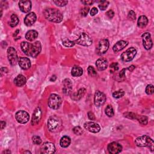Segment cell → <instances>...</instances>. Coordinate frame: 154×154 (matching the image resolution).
<instances>
[{
	"instance_id": "681fc988",
	"label": "cell",
	"mask_w": 154,
	"mask_h": 154,
	"mask_svg": "<svg viewBox=\"0 0 154 154\" xmlns=\"http://www.w3.org/2000/svg\"><path fill=\"white\" fill-rule=\"evenodd\" d=\"M6 122L4 121H1V129H3L6 126Z\"/></svg>"
},
{
	"instance_id": "60d3db41",
	"label": "cell",
	"mask_w": 154,
	"mask_h": 154,
	"mask_svg": "<svg viewBox=\"0 0 154 154\" xmlns=\"http://www.w3.org/2000/svg\"><path fill=\"white\" fill-rule=\"evenodd\" d=\"M89 12V8L88 7H84L81 11V15L82 17H86Z\"/></svg>"
},
{
	"instance_id": "ffe728a7",
	"label": "cell",
	"mask_w": 154,
	"mask_h": 154,
	"mask_svg": "<svg viewBox=\"0 0 154 154\" xmlns=\"http://www.w3.org/2000/svg\"><path fill=\"white\" fill-rule=\"evenodd\" d=\"M42 117V111L40 107H37L34 111L33 117H32L31 124L33 125H37Z\"/></svg>"
},
{
	"instance_id": "603a6c76",
	"label": "cell",
	"mask_w": 154,
	"mask_h": 154,
	"mask_svg": "<svg viewBox=\"0 0 154 154\" xmlns=\"http://www.w3.org/2000/svg\"><path fill=\"white\" fill-rule=\"evenodd\" d=\"M86 90L84 88H80L77 92L74 93L72 96V99L74 101H79L85 95Z\"/></svg>"
},
{
	"instance_id": "83f0119b",
	"label": "cell",
	"mask_w": 154,
	"mask_h": 154,
	"mask_svg": "<svg viewBox=\"0 0 154 154\" xmlns=\"http://www.w3.org/2000/svg\"><path fill=\"white\" fill-rule=\"evenodd\" d=\"M70 142L71 140L69 137L64 136L61 138L60 141V144L62 148H68L70 145Z\"/></svg>"
},
{
	"instance_id": "9c48e42d",
	"label": "cell",
	"mask_w": 154,
	"mask_h": 154,
	"mask_svg": "<svg viewBox=\"0 0 154 154\" xmlns=\"http://www.w3.org/2000/svg\"><path fill=\"white\" fill-rule=\"evenodd\" d=\"M15 117L18 122L22 124L27 123L30 119V116L28 113L23 110L19 111L16 113Z\"/></svg>"
},
{
	"instance_id": "74e56055",
	"label": "cell",
	"mask_w": 154,
	"mask_h": 154,
	"mask_svg": "<svg viewBox=\"0 0 154 154\" xmlns=\"http://www.w3.org/2000/svg\"><path fill=\"white\" fill-rule=\"evenodd\" d=\"M73 131H74V133L75 134L78 135H81L83 134V133L82 128H81L80 126H76V127H75L74 129H73Z\"/></svg>"
},
{
	"instance_id": "7bdbcfd3",
	"label": "cell",
	"mask_w": 154,
	"mask_h": 154,
	"mask_svg": "<svg viewBox=\"0 0 154 154\" xmlns=\"http://www.w3.org/2000/svg\"><path fill=\"white\" fill-rule=\"evenodd\" d=\"M128 18L129 19H131L132 21H134L135 19L136 18V16H135V13L134 11L133 10H131L130 12H129L128 13Z\"/></svg>"
},
{
	"instance_id": "7c38bea8",
	"label": "cell",
	"mask_w": 154,
	"mask_h": 154,
	"mask_svg": "<svg viewBox=\"0 0 154 154\" xmlns=\"http://www.w3.org/2000/svg\"><path fill=\"white\" fill-rule=\"evenodd\" d=\"M84 127L87 131L93 133H99L101 130L100 126L92 122H87L84 124Z\"/></svg>"
},
{
	"instance_id": "4dcf8cb0",
	"label": "cell",
	"mask_w": 154,
	"mask_h": 154,
	"mask_svg": "<svg viewBox=\"0 0 154 154\" xmlns=\"http://www.w3.org/2000/svg\"><path fill=\"white\" fill-rule=\"evenodd\" d=\"M137 119L139 120L140 124H141L143 125H146L148 124V119L146 116H137Z\"/></svg>"
},
{
	"instance_id": "e0dca14e",
	"label": "cell",
	"mask_w": 154,
	"mask_h": 154,
	"mask_svg": "<svg viewBox=\"0 0 154 154\" xmlns=\"http://www.w3.org/2000/svg\"><path fill=\"white\" fill-rule=\"evenodd\" d=\"M37 19L36 15L34 12L29 13L24 19V23L28 27L33 26Z\"/></svg>"
},
{
	"instance_id": "1f68e13d",
	"label": "cell",
	"mask_w": 154,
	"mask_h": 154,
	"mask_svg": "<svg viewBox=\"0 0 154 154\" xmlns=\"http://www.w3.org/2000/svg\"><path fill=\"white\" fill-rule=\"evenodd\" d=\"M105 114L108 117H113L114 116V110H113L111 105H108L106 108H105Z\"/></svg>"
},
{
	"instance_id": "f5cc1de1",
	"label": "cell",
	"mask_w": 154,
	"mask_h": 154,
	"mask_svg": "<svg viewBox=\"0 0 154 154\" xmlns=\"http://www.w3.org/2000/svg\"><path fill=\"white\" fill-rule=\"evenodd\" d=\"M11 152L9 151V150H6V151H4L3 153H10Z\"/></svg>"
},
{
	"instance_id": "4fadbf2b",
	"label": "cell",
	"mask_w": 154,
	"mask_h": 154,
	"mask_svg": "<svg viewBox=\"0 0 154 154\" xmlns=\"http://www.w3.org/2000/svg\"><path fill=\"white\" fill-rule=\"evenodd\" d=\"M142 39H143V45L145 49L146 50H151L153 45L151 34L149 33H144L142 35Z\"/></svg>"
},
{
	"instance_id": "d4e9b609",
	"label": "cell",
	"mask_w": 154,
	"mask_h": 154,
	"mask_svg": "<svg viewBox=\"0 0 154 154\" xmlns=\"http://www.w3.org/2000/svg\"><path fill=\"white\" fill-rule=\"evenodd\" d=\"M38 36V33L35 30H30L27 32L26 35V39L28 41L32 42L35 40Z\"/></svg>"
},
{
	"instance_id": "7a4b0ae2",
	"label": "cell",
	"mask_w": 154,
	"mask_h": 154,
	"mask_svg": "<svg viewBox=\"0 0 154 154\" xmlns=\"http://www.w3.org/2000/svg\"><path fill=\"white\" fill-rule=\"evenodd\" d=\"M45 18L50 22L55 23H60L63 20V15L61 12L55 9H46L44 12Z\"/></svg>"
},
{
	"instance_id": "277c9868",
	"label": "cell",
	"mask_w": 154,
	"mask_h": 154,
	"mask_svg": "<svg viewBox=\"0 0 154 154\" xmlns=\"http://www.w3.org/2000/svg\"><path fill=\"white\" fill-rule=\"evenodd\" d=\"M61 97L57 94H51L48 99V105L54 110L59 109L61 106Z\"/></svg>"
},
{
	"instance_id": "8992f818",
	"label": "cell",
	"mask_w": 154,
	"mask_h": 154,
	"mask_svg": "<svg viewBox=\"0 0 154 154\" xmlns=\"http://www.w3.org/2000/svg\"><path fill=\"white\" fill-rule=\"evenodd\" d=\"M137 54V50L135 48L131 47L128 49L125 52L122 54L121 59L125 62H128L133 60Z\"/></svg>"
},
{
	"instance_id": "f6af8a7d",
	"label": "cell",
	"mask_w": 154,
	"mask_h": 154,
	"mask_svg": "<svg viewBox=\"0 0 154 154\" xmlns=\"http://www.w3.org/2000/svg\"><path fill=\"white\" fill-rule=\"evenodd\" d=\"M106 15H107V17H108L110 19H111V18H113V17H114V16H115V13H114V12H113V10H109V11H108V12H107Z\"/></svg>"
},
{
	"instance_id": "ac0fdd59",
	"label": "cell",
	"mask_w": 154,
	"mask_h": 154,
	"mask_svg": "<svg viewBox=\"0 0 154 154\" xmlns=\"http://www.w3.org/2000/svg\"><path fill=\"white\" fill-rule=\"evenodd\" d=\"M19 7L23 13H28L31 9V2L27 0H22L19 3Z\"/></svg>"
},
{
	"instance_id": "f907efd6",
	"label": "cell",
	"mask_w": 154,
	"mask_h": 154,
	"mask_svg": "<svg viewBox=\"0 0 154 154\" xmlns=\"http://www.w3.org/2000/svg\"><path fill=\"white\" fill-rule=\"evenodd\" d=\"M135 66H133V65H131V66H129L128 68V69L129 70V71H130V72H132V71H133V70L135 69Z\"/></svg>"
},
{
	"instance_id": "cb8c5ba5",
	"label": "cell",
	"mask_w": 154,
	"mask_h": 154,
	"mask_svg": "<svg viewBox=\"0 0 154 154\" xmlns=\"http://www.w3.org/2000/svg\"><path fill=\"white\" fill-rule=\"evenodd\" d=\"M26 78L22 75H19L15 78L14 80V83L15 85L18 87H22L24 86L26 83Z\"/></svg>"
},
{
	"instance_id": "f546056e",
	"label": "cell",
	"mask_w": 154,
	"mask_h": 154,
	"mask_svg": "<svg viewBox=\"0 0 154 154\" xmlns=\"http://www.w3.org/2000/svg\"><path fill=\"white\" fill-rule=\"evenodd\" d=\"M62 44H63V45L64 46L70 48V47L74 46L75 43L74 42L70 41V40H69V39H67V38H64V39H62Z\"/></svg>"
},
{
	"instance_id": "b9f144b4",
	"label": "cell",
	"mask_w": 154,
	"mask_h": 154,
	"mask_svg": "<svg viewBox=\"0 0 154 154\" xmlns=\"http://www.w3.org/2000/svg\"><path fill=\"white\" fill-rule=\"evenodd\" d=\"M110 69L111 70V72L116 71L119 69V66H118V64L117 63H113L111 65H110Z\"/></svg>"
},
{
	"instance_id": "d590c367",
	"label": "cell",
	"mask_w": 154,
	"mask_h": 154,
	"mask_svg": "<svg viewBox=\"0 0 154 154\" xmlns=\"http://www.w3.org/2000/svg\"><path fill=\"white\" fill-rule=\"evenodd\" d=\"M101 4L99 5V8L101 10H105L108 6L109 3L108 1H100Z\"/></svg>"
},
{
	"instance_id": "816d5d0a",
	"label": "cell",
	"mask_w": 154,
	"mask_h": 154,
	"mask_svg": "<svg viewBox=\"0 0 154 154\" xmlns=\"http://www.w3.org/2000/svg\"><path fill=\"white\" fill-rule=\"evenodd\" d=\"M56 79H57L56 76H55V75H53V76L51 77V78L50 79V81H55Z\"/></svg>"
},
{
	"instance_id": "e575fe53",
	"label": "cell",
	"mask_w": 154,
	"mask_h": 154,
	"mask_svg": "<svg viewBox=\"0 0 154 154\" xmlns=\"http://www.w3.org/2000/svg\"><path fill=\"white\" fill-rule=\"evenodd\" d=\"M32 140H33V142L35 144L39 145L42 143V139L41 138L37 135H35L32 138Z\"/></svg>"
},
{
	"instance_id": "44dd1931",
	"label": "cell",
	"mask_w": 154,
	"mask_h": 154,
	"mask_svg": "<svg viewBox=\"0 0 154 154\" xmlns=\"http://www.w3.org/2000/svg\"><path fill=\"white\" fill-rule=\"evenodd\" d=\"M96 65L99 70H104L108 67L107 60L102 58L99 59L96 62Z\"/></svg>"
},
{
	"instance_id": "5bb4252c",
	"label": "cell",
	"mask_w": 154,
	"mask_h": 154,
	"mask_svg": "<svg viewBox=\"0 0 154 154\" xmlns=\"http://www.w3.org/2000/svg\"><path fill=\"white\" fill-rule=\"evenodd\" d=\"M107 149L109 153L111 154H116L120 153L122 150V146L116 142H112L108 145Z\"/></svg>"
},
{
	"instance_id": "c3c4849f",
	"label": "cell",
	"mask_w": 154,
	"mask_h": 154,
	"mask_svg": "<svg viewBox=\"0 0 154 154\" xmlns=\"http://www.w3.org/2000/svg\"><path fill=\"white\" fill-rule=\"evenodd\" d=\"M81 3L84 5H92L94 3L93 1H81Z\"/></svg>"
},
{
	"instance_id": "5b68a950",
	"label": "cell",
	"mask_w": 154,
	"mask_h": 154,
	"mask_svg": "<svg viewBox=\"0 0 154 154\" xmlns=\"http://www.w3.org/2000/svg\"><path fill=\"white\" fill-rule=\"evenodd\" d=\"M61 125V121L56 117H52L48 119V128L51 132H55L60 128Z\"/></svg>"
},
{
	"instance_id": "484cf974",
	"label": "cell",
	"mask_w": 154,
	"mask_h": 154,
	"mask_svg": "<svg viewBox=\"0 0 154 154\" xmlns=\"http://www.w3.org/2000/svg\"><path fill=\"white\" fill-rule=\"evenodd\" d=\"M83 70L81 67L75 66L72 68L71 70V74L73 77H80L83 75Z\"/></svg>"
},
{
	"instance_id": "ee69618b",
	"label": "cell",
	"mask_w": 154,
	"mask_h": 154,
	"mask_svg": "<svg viewBox=\"0 0 154 154\" xmlns=\"http://www.w3.org/2000/svg\"><path fill=\"white\" fill-rule=\"evenodd\" d=\"M98 13V9H97L96 7H93L92 9V10H90V15L92 16V17H93V16L96 15Z\"/></svg>"
},
{
	"instance_id": "d6a6232c",
	"label": "cell",
	"mask_w": 154,
	"mask_h": 154,
	"mask_svg": "<svg viewBox=\"0 0 154 154\" xmlns=\"http://www.w3.org/2000/svg\"><path fill=\"white\" fill-rule=\"evenodd\" d=\"M125 95V92L122 89H120V90L115 92L113 93V96L115 98H120L124 96Z\"/></svg>"
},
{
	"instance_id": "6da1fadb",
	"label": "cell",
	"mask_w": 154,
	"mask_h": 154,
	"mask_svg": "<svg viewBox=\"0 0 154 154\" xmlns=\"http://www.w3.org/2000/svg\"><path fill=\"white\" fill-rule=\"evenodd\" d=\"M21 47L24 54L33 58L36 57L42 50L41 44L39 41L35 42L34 44L22 42L21 44Z\"/></svg>"
},
{
	"instance_id": "836d02e7",
	"label": "cell",
	"mask_w": 154,
	"mask_h": 154,
	"mask_svg": "<svg viewBox=\"0 0 154 154\" xmlns=\"http://www.w3.org/2000/svg\"><path fill=\"white\" fill-rule=\"evenodd\" d=\"M87 71H88V75H90V77H95L97 75V73L95 70V69H94L93 67L92 66H88V69H87Z\"/></svg>"
},
{
	"instance_id": "7402d4cb",
	"label": "cell",
	"mask_w": 154,
	"mask_h": 154,
	"mask_svg": "<svg viewBox=\"0 0 154 154\" xmlns=\"http://www.w3.org/2000/svg\"><path fill=\"white\" fill-rule=\"evenodd\" d=\"M128 45V42L124 41V40H120V41L117 42L114 45V46H113V51L115 52H117L121 50H122Z\"/></svg>"
},
{
	"instance_id": "bcb514c9",
	"label": "cell",
	"mask_w": 154,
	"mask_h": 154,
	"mask_svg": "<svg viewBox=\"0 0 154 154\" xmlns=\"http://www.w3.org/2000/svg\"><path fill=\"white\" fill-rule=\"evenodd\" d=\"M88 119L91 120H95V116L92 111H89L88 113Z\"/></svg>"
},
{
	"instance_id": "d6986e66",
	"label": "cell",
	"mask_w": 154,
	"mask_h": 154,
	"mask_svg": "<svg viewBox=\"0 0 154 154\" xmlns=\"http://www.w3.org/2000/svg\"><path fill=\"white\" fill-rule=\"evenodd\" d=\"M18 64L19 66L24 70L28 69L31 67V61L29 59L26 57H21L18 58Z\"/></svg>"
},
{
	"instance_id": "30bf717a",
	"label": "cell",
	"mask_w": 154,
	"mask_h": 154,
	"mask_svg": "<svg viewBox=\"0 0 154 154\" xmlns=\"http://www.w3.org/2000/svg\"><path fill=\"white\" fill-rule=\"evenodd\" d=\"M106 101V96L102 92L98 90L95 92V98H94V103L96 106L100 107Z\"/></svg>"
},
{
	"instance_id": "db71d44e",
	"label": "cell",
	"mask_w": 154,
	"mask_h": 154,
	"mask_svg": "<svg viewBox=\"0 0 154 154\" xmlns=\"http://www.w3.org/2000/svg\"><path fill=\"white\" fill-rule=\"evenodd\" d=\"M24 153H31V152H29V151H26V152H24Z\"/></svg>"
},
{
	"instance_id": "f1b7e54d",
	"label": "cell",
	"mask_w": 154,
	"mask_h": 154,
	"mask_svg": "<svg viewBox=\"0 0 154 154\" xmlns=\"http://www.w3.org/2000/svg\"><path fill=\"white\" fill-rule=\"evenodd\" d=\"M19 23V19L16 15L13 14L11 16L10 22H9V25L11 27H15L17 26Z\"/></svg>"
},
{
	"instance_id": "8fae6325",
	"label": "cell",
	"mask_w": 154,
	"mask_h": 154,
	"mask_svg": "<svg viewBox=\"0 0 154 154\" xmlns=\"http://www.w3.org/2000/svg\"><path fill=\"white\" fill-rule=\"evenodd\" d=\"M110 46V44L107 39H102L100 40L98 46L97 47V52L99 55H102L106 52Z\"/></svg>"
},
{
	"instance_id": "8d00e7d4",
	"label": "cell",
	"mask_w": 154,
	"mask_h": 154,
	"mask_svg": "<svg viewBox=\"0 0 154 154\" xmlns=\"http://www.w3.org/2000/svg\"><path fill=\"white\" fill-rule=\"evenodd\" d=\"M154 88H153V86L152 84H149L148 85L146 88V93L148 95H152L153 93Z\"/></svg>"
},
{
	"instance_id": "2e32d148",
	"label": "cell",
	"mask_w": 154,
	"mask_h": 154,
	"mask_svg": "<svg viewBox=\"0 0 154 154\" xmlns=\"http://www.w3.org/2000/svg\"><path fill=\"white\" fill-rule=\"evenodd\" d=\"M63 92L64 94L69 95L71 93L72 90V83L70 79L66 78L63 80Z\"/></svg>"
},
{
	"instance_id": "9a60e30c",
	"label": "cell",
	"mask_w": 154,
	"mask_h": 154,
	"mask_svg": "<svg viewBox=\"0 0 154 154\" xmlns=\"http://www.w3.org/2000/svg\"><path fill=\"white\" fill-rule=\"evenodd\" d=\"M55 152V146L53 143L50 142L45 143L41 148V152L44 153H54Z\"/></svg>"
},
{
	"instance_id": "3957f363",
	"label": "cell",
	"mask_w": 154,
	"mask_h": 154,
	"mask_svg": "<svg viewBox=\"0 0 154 154\" xmlns=\"http://www.w3.org/2000/svg\"><path fill=\"white\" fill-rule=\"evenodd\" d=\"M135 143L139 147H148L151 151H153V140L148 135H142L137 138Z\"/></svg>"
},
{
	"instance_id": "52a82bcc",
	"label": "cell",
	"mask_w": 154,
	"mask_h": 154,
	"mask_svg": "<svg viewBox=\"0 0 154 154\" xmlns=\"http://www.w3.org/2000/svg\"><path fill=\"white\" fill-rule=\"evenodd\" d=\"M74 42L80 45L87 46L92 44V40L87 34L83 33L79 35L78 39H77Z\"/></svg>"
},
{
	"instance_id": "7dc6e473",
	"label": "cell",
	"mask_w": 154,
	"mask_h": 154,
	"mask_svg": "<svg viewBox=\"0 0 154 154\" xmlns=\"http://www.w3.org/2000/svg\"><path fill=\"white\" fill-rule=\"evenodd\" d=\"M126 69H123L120 72L119 74V76L120 78H124L125 77V71H126Z\"/></svg>"
},
{
	"instance_id": "f35d334b",
	"label": "cell",
	"mask_w": 154,
	"mask_h": 154,
	"mask_svg": "<svg viewBox=\"0 0 154 154\" xmlns=\"http://www.w3.org/2000/svg\"><path fill=\"white\" fill-rule=\"evenodd\" d=\"M125 117L128 118V119H137V116L135 114V113H126L124 114Z\"/></svg>"
},
{
	"instance_id": "ba28073f",
	"label": "cell",
	"mask_w": 154,
	"mask_h": 154,
	"mask_svg": "<svg viewBox=\"0 0 154 154\" xmlns=\"http://www.w3.org/2000/svg\"><path fill=\"white\" fill-rule=\"evenodd\" d=\"M7 57L10 64L12 66H14L18 60L17 52L14 48L10 47L7 50Z\"/></svg>"
},
{
	"instance_id": "4316f807",
	"label": "cell",
	"mask_w": 154,
	"mask_h": 154,
	"mask_svg": "<svg viewBox=\"0 0 154 154\" xmlns=\"http://www.w3.org/2000/svg\"><path fill=\"white\" fill-rule=\"evenodd\" d=\"M148 19L145 16H141L137 21V26L140 28H144L148 25Z\"/></svg>"
},
{
	"instance_id": "ab89813d",
	"label": "cell",
	"mask_w": 154,
	"mask_h": 154,
	"mask_svg": "<svg viewBox=\"0 0 154 154\" xmlns=\"http://www.w3.org/2000/svg\"><path fill=\"white\" fill-rule=\"evenodd\" d=\"M53 3L55 4V5H57V6L63 7L68 4V1H54Z\"/></svg>"
}]
</instances>
